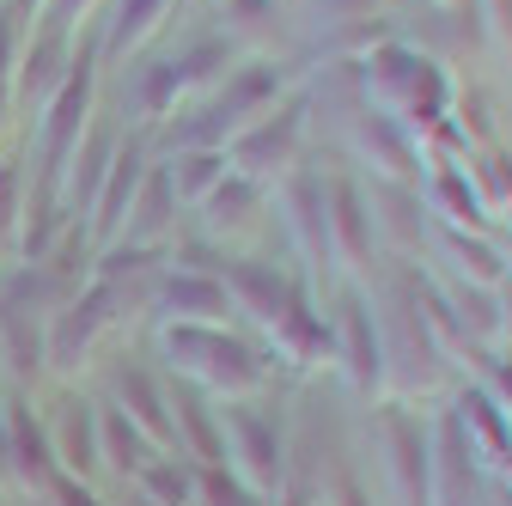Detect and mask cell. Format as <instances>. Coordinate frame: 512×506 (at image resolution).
Wrapping results in <instances>:
<instances>
[{
	"instance_id": "1",
	"label": "cell",
	"mask_w": 512,
	"mask_h": 506,
	"mask_svg": "<svg viewBox=\"0 0 512 506\" xmlns=\"http://www.w3.org/2000/svg\"><path fill=\"white\" fill-rule=\"evenodd\" d=\"M116 281H98V287H86L68 311H55V324H49V366H80V354L92 348V336L110 324V305H116Z\"/></svg>"
},
{
	"instance_id": "2",
	"label": "cell",
	"mask_w": 512,
	"mask_h": 506,
	"mask_svg": "<svg viewBox=\"0 0 512 506\" xmlns=\"http://www.w3.org/2000/svg\"><path fill=\"white\" fill-rule=\"evenodd\" d=\"M49 446H55V464H68L86 482L98 470V409L86 397H61L49 421Z\"/></svg>"
},
{
	"instance_id": "3",
	"label": "cell",
	"mask_w": 512,
	"mask_h": 506,
	"mask_svg": "<svg viewBox=\"0 0 512 506\" xmlns=\"http://www.w3.org/2000/svg\"><path fill=\"white\" fill-rule=\"evenodd\" d=\"M86 104H92V68L80 61V74L61 80L55 110H49V122H43V153H49V171H55V165H68V153H74V141H80V122H86Z\"/></svg>"
},
{
	"instance_id": "4",
	"label": "cell",
	"mask_w": 512,
	"mask_h": 506,
	"mask_svg": "<svg viewBox=\"0 0 512 506\" xmlns=\"http://www.w3.org/2000/svg\"><path fill=\"white\" fill-rule=\"evenodd\" d=\"M98 458H110L122 476H141V470L153 464L147 433L122 415V403H98Z\"/></svg>"
},
{
	"instance_id": "5",
	"label": "cell",
	"mask_w": 512,
	"mask_h": 506,
	"mask_svg": "<svg viewBox=\"0 0 512 506\" xmlns=\"http://www.w3.org/2000/svg\"><path fill=\"white\" fill-rule=\"evenodd\" d=\"M116 403H122V415L135 421L141 433L177 439V427H171V415H165V397H159V385H153L141 366H122V372H116Z\"/></svg>"
},
{
	"instance_id": "6",
	"label": "cell",
	"mask_w": 512,
	"mask_h": 506,
	"mask_svg": "<svg viewBox=\"0 0 512 506\" xmlns=\"http://www.w3.org/2000/svg\"><path fill=\"white\" fill-rule=\"evenodd\" d=\"M135 196H141V147H128V153L110 159V171L98 183V214H92V226L98 232H116L122 226V208H135Z\"/></svg>"
},
{
	"instance_id": "7",
	"label": "cell",
	"mask_w": 512,
	"mask_h": 506,
	"mask_svg": "<svg viewBox=\"0 0 512 506\" xmlns=\"http://www.w3.org/2000/svg\"><path fill=\"white\" fill-rule=\"evenodd\" d=\"M391 439H397V476H403L409 500L427 506V446H421V433L397 415V421H391Z\"/></svg>"
},
{
	"instance_id": "8",
	"label": "cell",
	"mask_w": 512,
	"mask_h": 506,
	"mask_svg": "<svg viewBox=\"0 0 512 506\" xmlns=\"http://www.w3.org/2000/svg\"><path fill=\"white\" fill-rule=\"evenodd\" d=\"M165 305H177L183 318H214V311H226V293L214 281H196V275H177L165 287Z\"/></svg>"
},
{
	"instance_id": "9",
	"label": "cell",
	"mask_w": 512,
	"mask_h": 506,
	"mask_svg": "<svg viewBox=\"0 0 512 506\" xmlns=\"http://www.w3.org/2000/svg\"><path fill=\"white\" fill-rule=\"evenodd\" d=\"M141 488H147V500H153V506H183L196 482H189V470H177V464H159V458H153V464L141 470Z\"/></svg>"
},
{
	"instance_id": "10",
	"label": "cell",
	"mask_w": 512,
	"mask_h": 506,
	"mask_svg": "<svg viewBox=\"0 0 512 506\" xmlns=\"http://www.w3.org/2000/svg\"><path fill=\"white\" fill-rule=\"evenodd\" d=\"M238 433H244V452H250L256 482H275V476H281V458H275V446H269V427L256 421V415H238Z\"/></svg>"
},
{
	"instance_id": "11",
	"label": "cell",
	"mask_w": 512,
	"mask_h": 506,
	"mask_svg": "<svg viewBox=\"0 0 512 506\" xmlns=\"http://www.w3.org/2000/svg\"><path fill=\"white\" fill-rule=\"evenodd\" d=\"M177 415H183V433H189V446H196L208 464H220V433H214V421H208V409L196 403V397H177Z\"/></svg>"
},
{
	"instance_id": "12",
	"label": "cell",
	"mask_w": 512,
	"mask_h": 506,
	"mask_svg": "<svg viewBox=\"0 0 512 506\" xmlns=\"http://www.w3.org/2000/svg\"><path fill=\"white\" fill-rule=\"evenodd\" d=\"M55 61H61V37H43L31 55H25V92H49V86H61V80H68V74H61L55 68Z\"/></svg>"
},
{
	"instance_id": "13",
	"label": "cell",
	"mask_w": 512,
	"mask_h": 506,
	"mask_svg": "<svg viewBox=\"0 0 512 506\" xmlns=\"http://www.w3.org/2000/svg\"><path fill=\"white\" fill-rule=\"evenodd\" d=\"M165 7V0H122V13H116V31H110V43L122 49V43H135L147 25H153V13Z\"/></svg>"
},
{
	"instance_id": "14",
	"label": "cell",
	"mask_w": 512,
	"mask_h": 506,
	"mask_svg": "<svg viewBox=\"0 0 512 506\" xmlns=\"http://www.w3.org/2000/svg\"><path fill=\"white\" fill-rule=\"evenodd\" d=\"M49 494H55V506H98V494H92L80 476H55V482H49Z\"/></svg>"
},
{
	"instance_id": "15",
	"label": "cell",
	"mask_w": 512,
	"mask_h": 506,
	"mask_svg": "<svg viewBox=\"0 0 512 506\" xmlns=\"http://www.w3.org/2000/svg\"><path fill=\"white\" fill-rule=\"evenodd\" d=\"M202 488H208V500H214V506H250V500H244V488H232L220 470H208V476H202Z\"/></svg>"
},
{
	"instance_id": "16",
	"label": "cell",
	"mask_w": 512,
	"mask_h": 506,
	"mask_svg": "<svg viewBox=\"0 0 512 506\" xmlns=\"http://www.w3.org/2000/svg\"><path fill=\"white\" fill-rule=\"evenodd\" d=\"M74 7H86V0H61V13H74Z\"/></svg>"
},
{
	"instance_id": "17",
	"label": "cell",
	"mask_w": 512,
	"mask_h": 506,
	"mask_svg": "<svg viewBox=\"0 0 512 506\" xmlns=\"http://www.w3.org/2000/svg\"><path fill=\"white\" fill-rule=\"evenodd\" d=\"M0 110H7V80H0Z\"/></svg>"
}]
</instances>
